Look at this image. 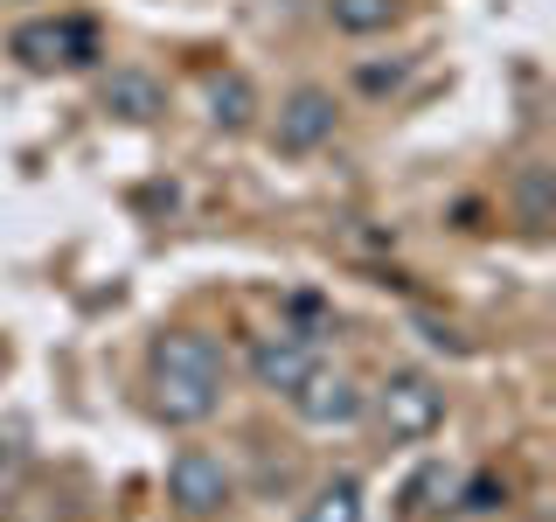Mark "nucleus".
<instances>
[{"mask_svg": "<svg viewBox=\"0 0 556 522\" xmlns=\"http://www.w3.org/2000/svg\"><path fill=\"white\" fill-rule=\"evenodd\" d=\"M327 8H334V28L348 35H376L396 22V0H327Z\"/></svg>", "mask_w": 556, "mask_h": 522, "instance_id": "nucleus-12", "label": "nucleus"}, {"mask_svg": "<svg viewBox=\"0 0 556 522\" xmlns=\"http://www.w3.org/2000/svg\"><path fill=\"white\" fill-rule=\"evenodd\" d=\"M0 370H8V341H0Z\"/></svg>", "mask_w": 556, "mask_h": 522, "instance_id": "nucleus-16", "label": "nucleus"}, {"mask_svg": "<svg viewBox=\"0 0 556 522\" xmlns=\"http://www.w3.org/2000/svg\"><path fill=\"white\" fill-rule=\"evenodd\" d=\"M376 418H382V432H390V439L417 446V439H431V432L445 425V390L425 370H396L376 390Z\"/></svg>", "mask_w": 556, "mask_h": 522, "instance_id": "nucleus-1", "label": "nucleus"}, {"mask_svg": "<svg viewBox=\"0 0 556 522\" xmlns=\"http://www.w3.org/2000/svg\"><path fill=\"white\" fill-rule=\"evenodd\" d=\"M167 501L181 515H216L223 501H230V467H223L216 452H202V446H181L167 460Z\"/></svg>", "mask_w": 556, "mask_h": 522, "instance_id": "nucleus-2", "label": "nucleus"}, {"mask_svg": "<svg viewBox=\"0 0 556 522\" xmlns=\"http://www.w3.org/2000/svg\"><path fill=\"white\" fill-rule=\"evenodd\" d=\"M14 57H22L28 70L91 63V28H84V22H22V28H14Z\"/></svg>", "mask_w": 556, "mask_h": 522, "instance_id": "nucleus-7", "label": "nucleus"}, {"mask_svg": "<svg viewBox=\"0 0 556 522\" xmlns=\"http://www.w3.org/2000/svg\"><path fill=\"white\" fill-rule=\"evenodd\" d=\"M300 522H362V487L348 481V474H341V481H327L320 495L306 501V515H300Z\"/></svg>", "mask_w": 556, "mask_h": 522, "instance_id": "nucleus-11", "label": "nucleus"}, {"mask_svg": "<svg viewBox=\"0 0 556 522\" xmlns=\"http://www.w3.org/2000/svg\"><path fill=\"white\" fill-rule=\"evenodd\" d=\"M466 509H494V481H473V487H466Z\"/></svg>", "mask_w": 556, "mask_h": 522, "instance_id": "nucleus-15", "label": "nucleus"}, {"mask_svg": "<svg viewBox=\"0 0 556 522\" xmlns=\"http://www.w3.org/2000/svg\"><path fill=\"white\" fill-rule=\"evenodd\" d=\"M521 202H529V223H535V231H543V167L529 174V188H521Z\"/></svg>", "mask_w": 556, "mask_h": 522, "instance_id": "nucleus-14", "label": "nucleus"}, {"mask_svg": "<svg viewBox=\"0 0 556 522\" xmlns=\"http://www.w3.org/2000/svg\"><path fill=\"white\" fill-rule=\"evenodd\" d=\"M202 98H208V119H216L223 133H243L257 119V91H251V77H237V70H216Z\"/></svg>", "mask_w": 556, "mask_h": 522, "instance_id": "nucleus-10", "label": "nucleus"}, {"mask_svg": "<svg viewBox=\"0 0 556 522\" xmlns=\"http://www.w3.org/2000/svg\"><path fill=\"white\" fill-rule=\"evenodd\" d=\"M153 370L161 376H202V383H223L230 376V356L208 327H174V335L153 341Z\"/></svg>", "mask_w": 556, "mask_h": 522, "instance_id": "nucleus-6", "label": "nucleus"}, {"mask_svg": "<svg viewBox=\"0 0 556 522\" xmlns=\"http://www.w3.org/2000/svg\"><path fill=\"white\" fill-rule=\"evenodd\" d=\"M22 446H28L22 425H0V474H14V467H22Z\"/></svg>", "mask_w": 556, "mask_h": 522, "instance_id": "nucleus-13", "label": "nucleus"}, {"mask_svg": "<svg viewBox=\"0 0 556 522\" xmlns=\"http://www.w3.org/2000/svg\"><path fill=\"white\" fill-rule=\"evenodd\" d=\"M104 112L126 119V126H147V119H161V84L147 70H112L104 77Z\"/></svg>", "mask_w": 556, "mask_h": 522, "instance_id": "nucleus-9", "label": "nucleus"}, {"mask_svg": "<svg viewBox=\"0 0 556 522\" xmlns=\"http://www.w3.org/2000/svg\"><path fill=\"white\" fill-rule=\"evenodd\" d=\"M216 405H223V383L161 376V370H153V411H161L167 425H202V418H216Z\"/></svg>", "mask_w": 556, "mask_h": 522, "instance_id": "nucleus-8", "label": "nucleus"}, {"mask_svg": "<svg viewBox=\"0 0 556 522\" xmlns=\"http://www.w3.org/2000/svg\"><path fill=\"white\" fill-rule=\"evenodd\" d=\"M320 370V356H313V335H300V327H278V335H257L251 341V376L265 383V390H300V383Z\"/></svg>", "mask_w": 556, "mask_h": 522, "instance_id": "nucleus-5", "label": "nucleus"}, {"mask_svg": "<svg viewBox=\"0 0 556 522\" xmlns=\"http://www.w3.org/2000/svg\"><path fill=\"white\" fill-rule=\"evenodd\" d=\"M334 91H320V84H300L286 104H278V126H271V147L278 153H313L334 139Z\"/></svg>", "mask_w": 556, "mask_h": 522, "instance_id": "nucleus-4", "label": "nucleus"}, {"mask_svg": "<svg viewBox=\"0 0 556 522\" xmlns=\"http://www.w3.org/2000/svg\"><path fill=\"white\" fill-rule=\"evenodd\" d=\"M292 411H300L313 432H348L362 411H369V397H362V383H355V376H341V370H313L300 390H292Z\"/></svg>", "mask_w": 556, "mask_h": 522, "instance_id": "nucleus-3", "label": "nucleus"}]
</instances>
